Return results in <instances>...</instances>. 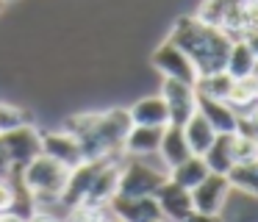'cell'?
<instances>
[{
	"mask_svg": "<svg viewBox=\"0 0 258 222\" xmlns=\"http://www.w3.org/2000/svg\"><path fill=\"white\" fill-rule=\"evenodd\" d=\"M167 36L189 56L197 75H211V72L225 70V59H228V50L233 44V39L219 25H208L191 14L178 17Z\"/></svg>",
	"mask_w": 258,
	"mask_h": 222,
	"instance_id": "cell-1",
	"label": "cell"
},
{
	"mask_svg": "<svg viewBox=\"0 0 258 222\" xmlns=\"http://www.w3.org/2000/svg\"><path fill=\"white\" fill-rule=\"evenodd\" d=\"M167 166L158 155H122L117 175V194L122 197H153L164 181Z\"/></svg>",
	"mask_w": 258,
	"mask_h": 222,
	"instance_id": "cell-2",
	"label": "cell"
},
{
	"mask_svg": "<svg viewBox=\"0 0 258 222\" xmlns=\"http://www.w3.org/2000/svg\"><path fill=\"white\" fill-rule=\"evenodd\" d=\"M67 166L58 164L56 158L39 153L36 158H31L25 166H20L17 175L28 192H47V194H61L64 183H67Z\"/></svg>",
	"mask_w": 258,
	"mask_h": 222,
	"instance_id": "cell-3",
	"label": "cell"
},
{
	"mask_svg": "<svg viewBox=\"0 0 258 222\" xmlns=\"http://www.w3.org/2000/svg\"><path fill=\"white\" fill-rule=\"evenodd\" d=\"M150 67L158 72L161 78H175V81H186L195 83L197 81V70L189 61V56L172 42V39H164L156 44V50L150 53Z\"/></svg>",
	"mask_w": 258,
	"mask_h": 222,
	"instance_id": "cell-4",
	"label": "cell"
},
{
	"mask_svg": "<svg viewBox=\"0 0 258 222\" xmlns=\"http://www.w3.org/2000/svg\"><path fill=\"white\" fill-rule=\"evenodd\" d=\"M191 192V205H195V216H219L225 200H228V192H230V183L225 175L219 172H208Z\"/></svg>",
	"mask_w": 258,
	"mask_h": 222,
	"instance_id": "cell-5",
	"label": "cell"
},
{
	"mask_svg": "<svg viewBox=\"0 0 258 222\" xmlns=\"http://www.w3.org/2000/svg\"><path fill=\"white\" fill-rule=\"evenodd\" d=\"M161 100L167 105V114L172 125H183L197 111V89L195 83L175 81V78H161Z\"/></svg>",
	"mask_w": 258,
	"mask_h": 222,
	"instance_id": "cell-6",
	"label": "cell"
},
{
	"mask_svg": "<svg viewBox=\"0 0 258 222\" xmlns=\"http://www.w3.org/2000/svg\"><path fill=\"white\" fill-rule=\"evenodd\" d=\"M0 147H3V153L9 155V161H12L14 170H20V166H25L31 158H36V155L42 153L39 131H36L31 122H25V125L14 128V131L0 133Z\"/></svg>",
	"mask_w": 258,
	"mask_h": 222,
	"instance_id": "cell-7",
	"label": "cell"
},
{
	"mask_svg": "<svg viewBox=\"0 0 258 222\" xmlns=\"http://www.w3.org/2000/svg\"><path fill=\"white\" fill-rule=\"evenodd\" d=\"M161 211V219H172V222H186L195 219V205H191V192L183 186H178L175 181H164L158 186V192L153 194Z\"/></svg>",
	"mask_w": 258,
	"mask_h": 222,
	"instance_id": "cell-8",
	"label": "cell"
},
{
	"mask_svg": "<svg viewBox=\"0 0 258 222\" xmlns=\"http://www.w3.org/2000/svg\"><path fill=\"white\" fill-rule=\"evenodd\" d=\"M39 144H42V153L50 155V158H56L58 164H64L67 170H73L75 164L84 161L78 139H75L70 131H64V128H47V131H39Z\"/></svg>",
	"mask_w": 258,
	"mask_h": 222,
	"instance_id": "cell-9",
	"label": "cell"
},
{
	"mask_svg": "<svg viewBox=\"0 0 258 222\" xmlns=\"http://www.w3.org/2000/svg\"><path fill=\"white\" fill-rule=\"evenodd\" d=\"M108 208H111L114 219H122V222H158L161 219L156 197H122V194H114L108 200Z\"/></svg>",
	"mask_w": 258,
	"mask_h": 222,
	"instance_id": "cell-10",
	"label": "cell"
},
{
	"mask_svg": "<svg viewBox=\"0 0 258 222\" xmlns=\"http://www.w3.org/2000/svg\"><path fill=\"white\" fill-rule=\"evenodd\" d=\"M255 67H258L255 42H250V39H233V44L228 50V59H225V72L233 81H239V78L255 75Z\"/></svg>",
	"mask_w": 258,
	"mask_h": 222,
	"instance_id": "cell-11",
	"label": "cell"
},
{
	"mask_svg": "<svg viewBox=\"0 0 258 222\" xmlns=\"http://www.w3.org/2000/svg\"><path fill=\"white\" fill-rule=\"evenodd\" d=\"M197 111L206 117V122H208V125H211L217 133H233V131H236V111L230 108L228 100L197 94Z\"/></svg>",
	"mask_w": 258,
	"mask_h": 222,
	"instance_id": "cell-12",
	"label": "cell"
},
{
	"mask_svg": "<svg viewBox=\"0 0 258 222\" xmlns=\"http://www.w3.org/2000/svg\"><path fill=\"white\" fill-rule=\"evenodd\" d=\"M164 125H131L128 136L122 142L125 155H156L161 142Z\"/></svg>",
	"mask_w": 258,
	"mask_h": 222,
	"instance_id": "cell-13",
	"label": "cell"
},
{
	"mask_svg": "<svg viewBox=\"0 0 258 222\" xmlns=\"http://www.w3.org/2000/svg\"><path fill=\"white\" fill-rule=\"evenodd\" d=\"M158 158L164 161V166H175V164H180L183 158H189L191 155V150H189V144H186V136H183V131H180V125H172V122H167L164 125V133H161V142H158Z\"/></svg>",
	"mask_w": 258,
	"mask_h": 222,
	"instance_id": "cell-14",
	"label": "cell"
},
{
	"mask_svg": "<svg viewBox=\"0 0 258 222\" xmlns=\"http://www.w3.org/2000/svg\"><path fill=\"white\" fill-rule=\"evenodd\" d=\"M128 114L134 125H167L169 114L167 105H164L161 94H145L139 97L134 105H128Z\"/></svg>",
	"mask_w": 258,
	"mask_h": 222,
	"instance_id": "cell-15",
	"label": "cell"
},
{
	"mask_svg": "<svg viewBox=\"0 0 258 222\" xmlns=\"http://www.w3.org/2000/svg\"><path fill=\"white\" fill-rule=\"evenodd\" d=\"M180 131H183L186 144H189V150H191L195 155H203V153H206L208 144L214 142V136H217V131L208 125L206 117H203L200 111H195V114H191L189 120L180 125Z\"/></svg>",
	"mask_w": 258,
	"mask_h": 222,
	"instance_id": "cell-16",
	"label": "cell"
},
{
	"mask_svg": "<svg viewBox=\"0 0 258 222\" xmlns=\"http://www.w3.org/2000/svg\"><path fill=\"white\" fill-rule=\"evenodd\" d=\"M206 175H208L206 161H203V155H195V153H191L189 158H183L180 164L169 166V172H167L169 181H175L178 186H183V189H195Z\"/></svg>",
	"mask_w": 258,
	"mask_h": 222,
	"instance_id": "cell-17",
	"label": "cell"
},
{
	"mask_svg": "<svg viewBox=\"0 0 258 222\" xmlns=\"http://www.w3.org/2000/svg\"><path fill=\"white\" fill-rule=\"evenodd\" d=\"M230 139H233V133H217L214 142L208 144V150L203 153V161H206L208 172H219V175H225V172L230 170V164H233V155H230Z\"/></svg>",
	"mask_w": 258,
	"mask_h": 222,
	"instance_id": "cell-18",
	"label": "cell"
},
{
	"mask_svg": "<svg viewBox=\"0 0 258 222\" xmlns=\"http://www.w3.org/2000/svg\"><path fill=\"white\" fill-rule=\"evenodd\" d=\"M225 178H228L230 189H239L244 194L258 197V164H230Z\"/></svg>",
	"mask_w": 258,
	"mask_h": 222,
	"instance_id": "cell-19",
	"label": "cell"
},
{
	"mask_svg": "<svg viewBox=\"0 0 258 222\" xmlns=\"http://www.w3.org/2000/svg\"><path fill=\"white\" fill-rule=\"evenodd\" d=\"M230 86H233V78H230L225 70L211 72V75H197V81H195L197 94H206V97H219V100L228 97Z\"/></svg>",
	"mask_w": 258,
	"mask_h": 222,
	"instance_id": "cell-20",
	"label": "cell"
},
{
	"mask_svg": "<svg viewBox=\"0 0 258 222\" xmlns=\"http://www.w3.org/2000/svg\"><path fill=\"white\" fill-rule=\"evenodd\" d=\"M230 155H233V164H258V139L250 133H233Z\"/></svg>",
	"mask_w": 258,
	"mask_h": 222,
	"instance_id": "cell-21",
	"label": "cell"
},
{
	"mask_svg": "<svg viewBox=\"0 0 258 222\" xmlns=\"http://www.w3.org/2000/svg\"><path fill=\"white\" fill-rule=\"evenodd\" d=\"M228 9H230V0H203L195 17L203 22H208V25H222Z\"/></svg>",
	"mask_w": 258,
	"mask_h": 222,
	"instance_id": "cell-22",
	"label": "cell"
},
{
	"mask_svg": "<svg viewBox=\"0 0 258 222\" xmlns=\"http://www.w3.org/2000/svg\"><path fill=\"white\" fill-rule=\"evenodd\" d=\"M25 122H28V117H25V111L20 108V105L0 100V133L14 131V128L25 125Z\"/></svg>",
	"mask_w": 258,
	"mask_h": 222,
	"instance_id": "cell-23",
	"label": "cell"
},
{
	"mask_svg": "<svg viewBox=\"0 0 258 222\" xmlns=\"http://www.w3.org/2000/svg\"><path fill=\"white\" fill-rule=\"evenodd\" d=\"M14 186L6 181V178H0V216L3 214H9V208H12V203H14Z\"/></svg>",
	"mask_w": 258,
	"mask_h": 222,
	"instance_id": "cell-24",
	"label": "cell"
},
{
	"mask_svg": "<svg viewBox=\"0 0 258 222\" xmlns=\"http://www.w3.org/2000/svg\"><path fill=\"white\" fill-rule=\"evenodd\" d=\"M14 172V166H12V161H9V155L3 153V147H0V178H6L9 181V175Z\"/></svg>",
	"mask_w": 258,
	"mask_h": 222,
	"instance_id": "cell-25",
	"label": "cell"
},
{
	"mask_svg": "<svg viewBox=\"0 0 258 222\" xmlns=\"http://www.w3.org/2000/svg\"><path fill=\"white\" fill-rule=\"evenodd\" d=\"M6 6H9L6 0H0V14H3V11H6Z\"/></svg>",
	"mask_w": 258,
	"mask_h": 222,
	"instance_id": "cell-26",
	"label": "cell"
},
{
	"mask_svg": "<svg viewBox=\"0 0 258 222\" xmlns=\"http://www.w3.org/2000/svg\"><path fill=\"white\" fill-rule=\"evenodd\" d=\"M6 3H17V0H6Z\"/></svg>",
	"mask_w": 258,
	"mask_h": 222,
	"instance_id": "cell-27",
	"label": "cell"
}]
</instances>
